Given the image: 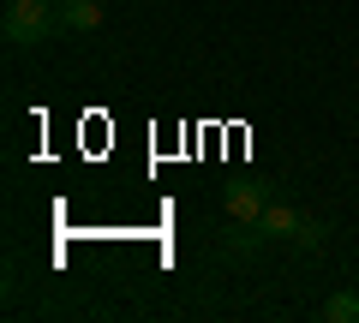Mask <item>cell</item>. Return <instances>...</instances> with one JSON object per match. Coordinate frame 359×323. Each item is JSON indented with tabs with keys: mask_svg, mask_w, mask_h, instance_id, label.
Wrapping results in <instances>:
<instances>
[{
	"mask_svg": "<svg viewBox=\"0 0 359 323\" xmlns=\"http://www.w3.org/2000/svg\"><path fill=\"white\" fill-rule=\"evenodd\" d=\"M0 36H6V48H42L48 36H60V13H54V0H6Z\"/></svg>",
	"mask_w": 359,
	"mask_h": 323,
	"instance_id": "1",
	"label": "cell"
},
{
	"mask_svg": "<svg viewBox=\"0 0 359 323\" xmlns=\"http://www.w3.org/2000/svg\"><path fill=\"white\" fill-rule=\"evenodd\" d=\"M299 216H306V209H294V204H269L264 216L252 221V233L264 240V246H287V240H294V228H299Z\"/></svg>",
	"mask_w": 359,
	"mask_h": 323,
	"instance_id": "2",
	"label": "cell"
},
{
	"mask_svg": "<svg viewBox=\"0 0 359 323\" xmlns=\"http://www.w3.org/2000/svg\"><path fill=\"white\" fill-rule=\"evenodd\" d=\"M264 209H269V198L257 192V186H233L228 192V221H240V228H252Z\"/></svg>",
	"mask_w": 359,
	"mask_h": 323,
	"instance_id": "3",
	"label": "cell"
},
{
	"mask_svg": "<svg viewBox=\"0 0 359 323\" xmlns=\"http://www.w3.org/2000/svg\"><path fill=\"white\" fill-rule=\"evenodd\" d=\"M102 25V6L96 0H66L60 6V30H72V36H84V30Z\"/></svg>",
	"mask_w": 359,
	"mask_h": 323,
	"instance_id": "4",
	"label": "cell"
},
{
	"mask_svg": "<svg viewBox=\"0 0 359 323\" xmlns=\"http://www.w3.org/2000/svg\"><path fill=\"white\" fill-rule=\"evenodd\" d=\"M323 323H359V294L353 287H341V294H330L323 299V311H318Z\"/></svg>",
	"mask_w": 359,
	"mask_h": 323,
	"instance_id": "5",
	"label": "cell"
},
{
	"mask_svg": "<svg viewBox=\"0 0 359 323\" xmlns=\"http://www.w3.org/2000/svg\"><path fill=\"white\" fill-rule=\"evenodd\" d=\"M294 246H299V252H318V246H323V221H318V216H299Z\"/></svg>",
	"mask_w": 359,
	"mask_h": 323,
	"instance_id": "6",
	"label": "cell"
},
{
	"mask_svg": "<svg viewBox=\"0 0 359 323\" xmlns=\"http://www.w3.org/2000/svg\"><path fill=\"white\" fill-rule=\"evenodd\" d=\"M54 6H66V0H54Z\"/></svg>",
	"mask_w": 359,
	"mask_h": 323,
	"instance_id": "7",
	"label": "cell"
}]
</instances>
